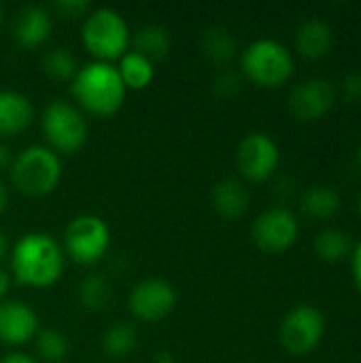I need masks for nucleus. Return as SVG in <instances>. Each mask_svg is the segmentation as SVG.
Segmentation results:
<instances>
[{
  "instance_id": "13",
  "label": "nucleus",
  "mask_w": 361,
  "mask_h": 363,
  "mask_svg": "<svg viewBox=\"0 0 361 363\" xmlns=\"http://www.w3.org/2000/svg\"><path fill=\"white\" fill-rule=\"evenodd\" d=\"M38 332L36 313L19 300H0V342L26 345Z\"/></svg>"
},
{
  "instance_id": "4",
  "label": "nucleus",
  "mask_w": 361,
  "mask_h": 363,
  "mask_svg": "<svg viewBox=\"0 0 361 363\" xmlns=\"http://www.w3.org/2000/svg\"><path fill=\"white\" fill-rule=\"evenodd\" d=\"M243 74L260 87L274 89L289 81L294 74L291 51L274 38L253 40L240 57Z\"/></svg>"
},
{
  "instance_id": "19",
  "label": "nucleus",
  "mask_w": 361,
  "mask_h": 363,
  "mask_svg": "<svg viewBox=\"0 0 361 363\" xmlns=\"http://www.w3.org/2000/svg\"><path fill=\"white\" fill-rule=\"evenodd\" d=\"M130 45H132V51L140 53L149 62H157L168 55L172 47V36L164 26L147 23L130 38Z\"/></svg>"
},
{
  "instance_id": "1",
  "label": "nucleus",
  "mask_w": 361,
  "mask_h": 363,
  "mask_svg": "<svg viewBox=\"0 0 361 363\" xmlns=\"http://www.w3.org/2000/svg\"><path fill=\"white\" fill-rule=\"evenodd\" d=\"M11 270L17 283L28 287H51L64 272V249L45 232L21 236L11 251Z\"/></svg>"
},
{
  "instance_id": "2",
  "label": "nucleus",
  "mask_w": 361,
  "mask_h": 363,
  "mask_svg": "<svg viewBox=\"0 0 361 363\" xmlns=\"http://www.w3.org/2000/svg\"><path fill=\"white\" fill-rule=\"evenodd\" d=\"M70 91L81 108L91 115L109 117L121 108L128 87L123 85L117 66L96 60L77 70L70 81Z\"/></svg>"
},
{
  "instance_id": "28",
  "label": "nucleus",
  "mask_w": 361,
  "mask_h": 363,
  "mask_svg": "<svg viewBox=\"0 0 361 363\" xmlns=\"http://www.w3.org/2000/svg\"><path fill=\"white\" fill-rule=\"evenodd\" d=\"M340 89H343V96L347 102L361 104V70L347 72L343 83H340Z\"/></svg>"
},
{
  "instance_id": "27",
  "label": "nucleus",
  "mask_w": 361,
  "mask_h": 363,
  "mask_svg": "<svg viewBox=\"0 0 361 363\" xmlns=\"http://www.w3.org/2000/svg\"><path fill=\"white\" fill-rule=\"evenodd\" d=\"M243 89V74L232 68H221L213 79V91L221 98H232Z\"/></svg>"
},
{
  "instance_id": "24",
  "label": "nucleus",
  "mask_w": 361,
  "mask_h": 363,
  "mask_svg": "<svg viewBox=\"0 0 361 363\" xmlns=\"http://www.w3.org/2000/svg\"><path fill=\"white\" fill-rule=\"evenodd\" d=\"M102 349L106 355L111 357H123L128 353H132L138 345V332L132 323H115L111 325L104 334H102V340H100Z\"/></svg>"
},
{
  "instance_id": "30",
  "label": "nucleus",
  "mask_w": 361,
  "mask_h": 363,
  "mask_svg": "<svg viewBox=\"0 0 361 363\" xmlns=\"http://www.w3.org/2000/svg\"><path fill=\"white\" fill-rule=\"evenodd\" d=\"M272 194L279 202H287L289 198L296 196V181L291 177H281L277 179L274 187H272Z\"/></svg>"
},
{
  "instance_id": "37",
  "label": "nucleus",
  "mask_w": 361,
  "mask_h": 363,
  "mask_svg": "<svg viewBox=\"0 0 361 363\" xmlns=\"http://www.w3.org/2000/svg\"><path fill=\"white\" fill-rule=\"evenodd\" d=\"M357 164H360V166H361V145H360V147H357Z\"/></svg>"
},
{
  "instance_id": "5",
  "label": "nucleus",
  "mask_w": 361,
  "mask_h": 363,
  "mask_svg": "<svg viewBox=\"0 0 361 363\" xmlns=\"http://www.w3.org/2000/svg\"><path fill=\"white\" fill-rule=\"evenodd\" d=\"M81 36L83 45L98 57V62L121 57L128 51L132 38L123 15L109 6L96 9L85 17Z\"/></svg>"
},
{
  "instance_id": "6",
  "label": "nucleus",
  "mask_w": 361,
  "mask_h": 363,
  "mask_svg": "<svg viewBox=\"0 0 361 363\" xmlns=\"http://www.w3.org/2000/svg\"><path fill=\"white\" fill-rule=\"evenodd\" d=\"M40 123L49 149L53 151L74 153L87 140V121L83 113L66 100L49 102L43 111Z\"/></svg>"
},
{
  "instance_id": "14",
  "label": "nucleus",
  "mask_w": 361,
  "mask_h": 363,
  "mask_svg": "<svg viewBox=\"0 0 361 363\" xmlns=\"http://www.w3.org/2000/svg\"><path fill=\"white\" fill-rule=\"evenodd\" d=\"M51 13L40 4H26L17 11L13 21V36L21 47H38L51 34Z\"/></svg>"
},
{
  "instance_id": "32",
  "label": "nucleus",
  "mask_w": 361,
  "mask_h": 363,
  "mask_svg": "<svg viewBox=\"0 0 361 363\" xmlns=\"http://www.w3.org/2000/svg\"><path fill=\"white\" fill-rule=\"evenodd\" d=\"M11 164H13V153H11V149H9V145H4V143L0 140V172H2V170H9Z\"/></svg>"
},
{
  "instance_id": "9",
  "label": "nucleus",
  "mask_w": 361,
  "mask_h": 363,
  "mask_svg": "<svg viewBox=\"0 0 361 363\" xmlns=\"http://www.w3.org/2000/svg\"><path fill=\"white\" fill-rule=\"evenodd\" d=\"M279 162V145L266 132H251L236 147V166L240 174L251 183L268 181L277 172Z\"/></svg>"
},
{
  "instance_id": "38",
  "label": "nucleus",
  "mask_w": 361,
  "mask_h": 363,
  "mask_svg": "<svg viewBox=\"0 0 361 363\" xmlns=\"http://www.w3.org/2000/svg\"><path fill=\"white\" fill-rule=\"evenodd\" d=\"M2 15H4V13H2V6H0V26H2Z\"/></svg>"
},
{
  "instance_id": "16",
  "label": "nucleus",
  "mask_w": 361,
  "mask_h": 363,
  "mask_svg": "<svg viewBox=\"0 0 361 363\" xmlns=\"http://www.w3.org/2000/svg\"><path fill=\"white\" fill-rule=\"evenodd\" d=\"M211 202H213V208L217 211V215H221L228 221H236L249 211L251 198H249V191L243 181L228 177L213 185Z\"/></svg>"
},
{
  "instance_id": "7",
  "label": "nucleus",
  "mask_w": 361,
  "mask_h": 363,
  "mask_svg": "<svg viewBox=\"0 0 361 363\" xmlns=\"http://www.w3.org/2000/svg\"><path fill=\"white\" fill-rule=\"evenodd\" d=\"M111 247V230L98 215L74 217L64 232V249L77 264L100 262Z\"/></svg>"
},
{
  "instance_id": "34",
  "label": "nucleus",
  "mask_w": 361,
  "mask_h": 363,
  "mask_svg": "<svg viewBox=\"0 0 361 363\" xmlns=\"http://www.w3.org/2000/svg\"><path fill=\"white\" fill-rule=\"evenodd\" d=\"M9 206V185L0 179V215L6 211Z\"/></svg>"
},
{
  "instance_id": "31",
  "label": "nucleus",
  "mask_w": 361,
  "mask_h": 363,
  "mask_svg": "<svg viewBox=\"0 0 361 363\" xmlns=\"http://www.w3.org/2000/svg\"><path fill=\"white\" fill-rule=\"evenodd\" d=\"M351 272H353V283H355L357 291L361 294V242H357L353 247V253H351Z\"/></svg>"
},
{
  "instance_id": "3",
  "label": "nucleus",
  "mask_w": 361,
  "mask_h": 363,
  "mask_svg": "<svg viewBox=\"0 0 361 363\" xmlns=\"http://www.w3.org/2000/svg\"><path fill=\"white\" fill-rule=\"evenodd\" d=\"M13 185L26 196H45L53 191L62 179L60 155L43 145H30L13 157L9 168Z\"/></svg>"
},
{
  "instance_id": "35",
  "label": "nucleus",
  "mask_w": 361,
  "mask_h": 363,
  "mask_svg": "<svg viewBox=\"0 0 361 363\" xmlns=\"http://www.w3.org/2000/svg\"><path fill=\"white\" fill-rule=\"evenodd\" d=\"M9 287H11V277H9V272H6V270H2V268H0V300L6 296Z\"/></svg>"
},
{
  "instance_id": "10",
  "label": "nucleus",
  "mask_w": 361,
  "mask_h": 363,
  "mask_svg": "<svg viewBox=\"0 0 361 363\" xmlns=\"http://www.w3.org/2000/svg\"><path fill=\"white\" fill-rule=\"evenodd\" d=\"M298 217L285 206H272L264 211L251 225V238L264 253H285L298 240Z\"/></svg>"
},
{
  "instance_id": "18",
  "label": "nucleus",
  "mask_w": 361,
  "mask_h": 363,
  "mask_svg": "<svg viewBox=\"0 0 361 363\" xmlns=\"http://www.w3.org/2000/svg\"><path fill=\"white\" fill-rule=\"evenodd\" d=\"M300 208L309 219L326 221V219H332L334 215L340 213L343 200H340V194L334 187H330V185H313L302 194Z\"/></svg>"
},
{
  "instance_id": "25",
  "label": "nucleus",
  "mask_w": 361,
  "mask_h": 363,
  "mask_svg": "<svg viewBox=\"0 0 361 363\" xmlns=\"http://www.w3.org/2000/svg\"><path fill=\"white\" fill-rule=\"evenodd\" d=\"M34 349L38 353V357L47 363H62L68 355V338L53 328L47 330H38L34 336Z\"/></svg>"
},
{
  "instance_id": "33",
  "label": "nucleus",
  "mask_w": 361,
  "mask_h": 363,
  "mask_svg": "<svg viewBox=\"0 0 361 363\" xmlns=\"http://www.w3.org/2000/svg\"><path fill=\"white\" fill-rule=\"evenodd\" d=\"M0 363H36L30 355L26 353H9L6 357H2Z\"/></svg>"
},
{
  "instance_id": "8",
  "label": "nucleus",
  "mask_w": 361,
  "mask_h": 363,
  "mask_svg": "<svg viewBox=\"0 0 361 363\" xmlns=\"http://www.w3.org/2000/svg\"><path fill=\"white\" fill-rule=\"evenodd\" d=\"M326 334V317L317 306L298 304L281 321L279 338L291 355H309L315 351Z\"/></svg>"
},
{
  "instance_id": "26",
  "label": "nucleus",
  "mask_w": 361,
  "mask_h": 363,
  "mask_svg": "<svg viewBox=\"0 0 361 363\" xmlns=\"http://www.w3.org/2000/svg\"><path fill=\"white\" fill-rule=\"evenodd\" d=\"M77 70H79V66H77L74 55L70 51H66L64 47L49 49L43 55V72L53 81H72Z\"/></svg>"
},
{
  "instance_id": "15",
  "label": "nucleus",
  "mask_w": 361,
  "mask_h": 363,
  "mask_svg": "<svg viewBox=\"0 0 361 363\" xmlns=\"http://www.w3.org/2000/svg\"><path fill=\"white\" fill-rule=\"evenodd\" d=\"M334 47V30L321 17H311L296 30V49L309 60L326 57Z\"/></svg>"
},
{
  "instance_id": "39",
  "label": "nucleus",
  "mask_w": 361,
  "mask_h": 363,
  "mask_svg": "<svg viewBox=\"0 0 361 363\" xmlns=\"http://www.w3.org/2000/svg\"><path fill=\"white\" fill-rule=\"evenodd\" d=\"M360 215H361V200H360Z\"/></svg>"
},
{
  "instance_id": "23",
  "label": "nucleus",
  "mask_w": 361,
  "mask_h": 363,
  "mask_svg": "<svg viewBox=\"0 0 361 363\" xmlns=\"http://www.w3.org/2000/svg\"><path fill=\"white\" fill-rule=\"evenodd\" d=\"M121 81L128 89H143L153 81L155 68L153 62H149L147 57H143L136 51H126L121 55V62L117 66Z\"/></svg>"
},
{
  "instance_id": "29",
  "label": "nucleus",
  "mask_w": 361,
  "mask_h": 363,
  "mask_svg": "<svg viewBox=\"0 0 361 363\" xmlns=\"http://www.w3.org/2000/svg\"><path fill=\"white\" fill-rule=\"evenodd\" d=\"M53 9L62 15V17H83L89 11V2L87 0H57L53 4Z\"/></svg>"
},
{
  "instance_id": "17",
  "label": "nucleus",
  "mask_w": 361,
  "mask_h": 363,
  "mask_svg": "<svg viewBox=\"0 0 361 363\" xmlns=\"http://www.w3.org/2000/svg\"><path fill=\"white\" fill-rule=\"evenodd\" d=\"M34 119V106L30 98L19 91H0V136H13L23 132Z\"/></svg>"
},
{
  "instance_id": "22",
  "label": "nucleus",
  "mask_w": 361,
  "mask_h": 363,
  "mask_svg": "<svg viewBox=\"0 0 361 363\" xmlns=\"http://www.w3.org/2000/svg\"><path fill=\"white\" fill-rule=\"evenodd\" d=\"M111 300H113V285L106 274L89 272L87 277H83V281L79 283V302L83 308L98 313L109 308Z\"/></svg>"
},
{
  "instance_id": "12",
  "label": "nucleus",
  "mask_w": 361,
  "mask_h": 363,
  "mask_svg": "<svg viewBox=\"0 0 361 363\" xmlns=\"http://www.w3.org/2000/svg\"><path fill=\"white\" fill-rule=\"evenodd\" d=\"M128 306L132 315L140 321H162L177 306V289L164 279H145L132 289Z\"/></svg>"
},
{
  "instance_id": "36",
  "label": "nucleus",
  "mask_w": 361,
  "mask_h": 363,
  "mask_svg": "<svg viewBox=\"0 0 361 363\" xmlns=\"http://www.w3.org/2000/svg\"><path fill=\"white\" fill-rule=\"evenodd\" d=\"M6 251H9V240H6V234L0 230V259H4Z\"/></svg>"
},
{
  "instance_id": "20",
  "label": "nucleus",
  "mask_w": 361,
  "mask_h": 363,
  "mask_svg": "<svg viewBox=\"0 0 361 363\" xmlns=\"http://www.w3.org/2000/svg\"><path fill=\"white\" fill-rule=\"evenodd\" d=\"M200 51L209 62L217 66H226L236 55V40L228 28L211 26L200 36Z\"/></svg>"
},
{
  "instance_id": "11",
  "label": "nucleus",
  "mask_w": 361,
  "mask_h": 363,
  "mask_svg": "<svg viewBox=\"0 0 361 363\" xmlns=\"http://www.w3.org/2000/svg\"><path fill=\"white\" fill-rule=\"evenodd\" d=\"M336 102V87L323 77H311L300 81L289 94V111L302 123L323 119Z\"/></svg>"
},
{
  "instance_id": "21",
  "label": "nucleus",
  "mask_w": 361,
  "mask_h": 363,
  "mask_svg": "<svg viewBox=\"0 0 361 363\" xmlns=\"http://www.w3.org/2000/svg\"><path fill=\"white\" fill-rule=\"evenodd\" d=\"M313 249L321 262L336 264L353 253V240L347 232H343L338 228H326L315 236Z\"/></svg>"
}]
</instances>
